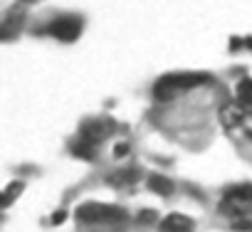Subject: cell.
<instances>
[{
    "mask_svg": "<svg viewBox=\"0 0 252 232\" xmlns=\"http://www.w3.org/2000/svg\"><path fill=\"white\" fill-rule=\"evenodd\" d=\"M20 190H23V185H10L8 190H3V193H0V207H5V205H10L18 195H20Z\"/></svg>",
    "mask_w": 252,
    "mask_h": 232,
    "instance_id": "ba28073f",
    "label": "cell"
},
{
    "mask_svg": "<svg viewBox=\"0 0 252 232\" xmlns=\"http://www.w3.org/2000/svg\"><path fill=\"white\" fill-rule=\"evenodd\" d=\"M149 188H151L154 193L171 195V190H173V183H171L168 178H163V175H151V178H149Z\"/></svg>",
    "mask_w": 252,
    "mask_h": 232,
    "instance_id": "8992f818",
    "label": "cell"
},
{
    "mask_svg": "<svg viewBox=\"0 0 252 232\" xmlns=\"http://www.w3.org/2000/svg\"><path fill=\"white\" fill-rule=\"evenodd\" d=\"M77 217L82 222H109V220H116L121 217V212L116 207H109V205H96V203H89V205H82Z\"/></svg>",
    "mask_w": 252,
    "mask_h": 232,
    "instance_id": "6da1fadb",
    "label": "cell"
},
{
    "mask_svg": "<svg viewBox=\"0 0 252 232\" xmlns=\"http://www.w3.org/2000/svg\"><path fill=\"white\" fill-rule=\"evenodd\" d=\"M131 180H136V173L131 171V168H126V171H121L116 178H114V183H131Z\"/></svg>",
    "mask_w": 252,
    "mask_h": 232,
    "instance_id": "9c48e42d",
    "label": "cell"
},
{
    "mask_svg": "<svg viewBox=\"0 0 252 232\" xmlns=\"http://www.w3.org/2000/svg\"><path fill=\"white\" fill-rule=\"evenodd\" d=\"M161 232H193V220L186 215H168L158 225Z\"/></svg>",
    "mask_w": 252,
    "mask_h": 232,
    "instance_id": "277c9868",
    "label": "cell"
},
{
    "mask_svg": "<svg viewBox=\"0 0 252 232\" xmlns=\"http://www.w3.org/2000/svg\"><path fill=\"white\" fill-rule=\"evenodd\" d=\"M203 79L200 77H193V74H181V77H166L161 84H156V91L161 96H171V94H181L195 84H200Z\"/></svg>",
    "mask_w": 252,
    "mask_h": 232,
    "instance_id": "7a4b0ae2",
    "label": "cell"
},
{
    "mask_svg": "<svg viewBox=\"0 0 252 232\" xmlns=\"http://www.w3.org/2000/svg\"><path fill=\"white\" fill-rule=\"evenodd\" d=\"M237 99L245 106H252V79H242L237 84Z\"/></svg>",
    "mask_w": 252,
    "mask_h": 232,
    "instance_id": "52a82bcc",
    "label": "cell"
},
{
    "mask_svg": "<svg viewBox=\"0 0 252 232\" xmlns=\"http://www.w3.org/2000/svg\"><path fill=\"white\" fill-rule=\"evenodd\" d=\"M227 198L232 203H250L252 200V185L250 183H242V185H235L227 190Z\"/></svg>",
    "mask_w": 252,
    "mask_h": 232,
    "instance_id": "5b68a950",
    "label": "cell"
},
{
    "mask_svg": "<svg viewBox=\"0 0 252 232\" xmlns=\"http://www.w3.org/2000/svg\"><path fill=\"white\" fill-rule=\"evenodd\" d=\"M79 30H82V25L74 20V18H64V20H57L52 28H50V32L55 35V37H62V40H74L77 35H79Z\"/></svg>",
    "mask_w": 252,
    "mask_h": 232,
    "instance_id": "3957f363",
    "label": "cell"
}]
</instances>
